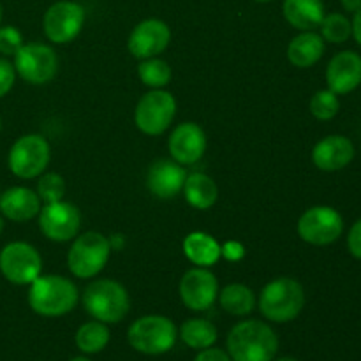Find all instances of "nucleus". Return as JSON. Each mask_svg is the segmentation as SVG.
Segmentation results:
<instances>
[{"label":"nucleus","mask_w":361,"mask_h":361,"mask_svg":"<svg viewBox=\"0 0 361 361\" xmlns=\"http://www.w3.org/2000/svg\"><path fill=\"white\" fill-rule=\"evenodd\" d=\"M341 2L342 7H344L345 11H349V13H356L361 7V0H341Z\"/></svg>","instance_id":"nucleus-38"},{"label":"nucleus","mask_w":361,"mask_h":361,"mask_svg":"<svg viewBox=\"0 0 361 361\" xmlns=\"http://www.w3.org/2000/svg\"><path fill=\"white\" fill-rule=\"evenodd\" d=\"M16 78V69L13 63L6 59H0V97L9 94Z\"/></svg>","instance_id":"nucleus-33"},{"label":"nucleus","mask_w":361,"mask_h":361,"mask_svg":"<svg viewBox=\"0 0 361 361\" xmlns=\"http://www.w3.org/2000/svg\"><path fill=\"white\" fill-rule=\"evenodd\" d=\"M183 252L197 267H212L221 257V245L207 233H190L183 240Z\"/></svg>","instance_id":"nucleus-24"},{"label":"nucleus","mask_w":361,"mask_h":361,"mask_svg":"<svg viewBox=\"0 0 361 361\" xmlns=\"http://www.w3.org/2000/svg\"><path fill=\"white\" fill-rule=\"evenodd\" d=\"M176 113V101L169 92L152 90L140 99L134 111V122L141 133L159 136L171 126Z\"/></svg>","instance_id":"nucleus-7"},{"label":"nucleus","mask_w":361,"mask_h":361,"mask_svg":"<svg viewBox=\"0 0 361 361\" xmlns=\"http://www.w3.org/2000/svg\"><path fill=\"white\" fill-rule=\"evenodd\" d=\"M305 307V291L298 281L289 277L268 282L259 296V310L268 321L289 323L296 319Z\"/></svg>","instance_id":"nucleus-3"},{"label":"nucleus","mask_w":361,"mask_h":361,"mask_svg":"<svg viewBox=\"0 0 361 361\" xmlns=\"http://www.w3.org/2000/svg\"><path fill=\"white\" fill-rule=\"evenodd\" d=\"M23 46L21 32L14 27H0V53L2 55H16Z\"/></svg>","instance_id":"nucleus-32"},{"label":"nucleus","mask_w":361,"mask_h":361,"mask_svg":"<svg viewBox=\"0 0 361 361\" xmlns=\"http://www.w3.org/2000/svg\"><path fill=\"white\" fill-rule=\"evenodd\" d=\"M76 348L85 355H95L101 353L109 342V330L106 323L101 321H90L85 323L83 326L78 328L76 331Z\"/></svg>","instance_id":"nucleus-27"},{"label":"nucleus","mask_w":361,"mask_h":361,"mask_svg":"<svg viewBox=\"0 0 361 361\" xmlns=\"http://www.w3.org/2000/svg\"><path fill=\"white\" fill-rule=\"evenodd\" d=\"M9 169L25 180L35 178L49 162V145L39 134H27L14 141L9 150Z\"/></svg>","instance_id":"nucleus-9"},{"label":"nucleus","mask_w":361,"mask_h":361,"mask_svg":"<svg viewBox=\"0 0 361 361\" xmlns=\"http://www.w3.org/2000/svg\"><path fill=\"white\" fill-rule=\"evenodd\" d=\"M66 194V182L59 173H48L37 182V196L44 203H56L62 201Z\"/></svg>","instance_id":"nucleus-31"},{"label":"nucleus","mask_w":361,"mask_h":361,"mask_svg":"<svg viewBox=\"0 0 361 361\" xmlns=\"http://www.w3.org/2000/svg\"><path fill=\"white\" fill-rule=\"evenodd\" d=\"M83 307L95 321L106 324L120 323L130 309L129 293L120 282L101 279L85 288Z\"/></svg>","instance_id":"nucleus-4"},{"label":"nucleus","mask_w":361,"mask_h":361,"mask_svg":"<svg viewBox=\"0 0 361 361\" xmlns=\"http://www.w3.org/2000/svg\"><path fill=\"white\" fill-rule=\"evenodd\" d=\"M221 256H224L229 261L242 259L243 247L236 242H228L224 247H221Z\"/></svg>","instance_id":"nucleus-36"},{"label":"nucleus","mask_w":361,"mask_h":361,"mask_svg":"<svg viewBox=\"0 0 361 361\" xmlns=\"http://www.w3.org/2000/svg\"><path fill=\"white\" fill-rule=\"evenodd\" d=\"M194 361H233V360L231 356L226 355V353L221 351V349L208 348V349H201V353L194 358Z\"/></svg>","instance_id":"nucleus-35"},{"label":"nucleus","mask_w":361,"mask_h":361,"mask_svg":"<svg viewBox=\"0 0 361 361\" xmlns=\"http://www.w3.org/2000/svg\"><path fill=\"white\" fill-rule=\"evenodd\" d=\"M39 226L46 238L53 242H67L80 233L81 215L78 208L67 201L46 203L39 212Z\"/></svg>","instance_id":"nucleus-13"},{"label":"nucleus","mask_w":361,"mask_h":361,"mask_svg":"<svg viewBox=\"0 0 361 361\" xmlns=\"http://www.w3.org/2000/svg\"><path fill=\"white\" fill-rule=\"evenodd\" d=\"M180 338L190 349H208L217 342V328L207 319H187L180 328Z\"/></svg>","instance_id":"nucleus-25"},{"label":"nucleus","mask_w":361,"mask_h":361,"mask_svg":"<svg viewBox=\"0 0 361 361\" xmlns=\"http://www.w3.org/2000/svg\"><path fill=\"white\" fill-rule=\"evenodd\" d=\"M319 27H321V37L328 42H334V44L345 42L353 35L351 21L341 13L324 14Z\"/></svg>","instance_id":"nucleus-29"},{"label":"nucleus","mask_w":361,"mask_h":361,"mask_svg":"<svg viewBox=\"0 0 361 361\" xmlns=\"http://www.w3.org/2000/svg\"><path fill=\"white\" fill-rule=\"evenodd\" d=\"M284 18L291 27L302 32H312L324 18L323 0H284Z\"/></svg>","instance_id":"nucleus-21"},{"label":"nucleus","mask_w":361,"mask_h":361,"mask_svg":"<svg viewBox=\"0 0 361 361\" xmlns=\"http://www.w3.org/2000/svg\"><path fill=\"white\" fill-rule=\"evenodd\" d=\"M221 307L231 316H247L256 307V298H254L252 289L243 284H229L222 289L219 296Z\"/></svg>","instance_id":"nucleus-26"},{"label":"nucleus","mask_w":361,"mask_h":361,"mask_svg":"<svg viewBox=\"0 0 361 361\" xmlns=\"http://www.w3.org/2000/svg\"><path fill=\"white\" fill-rule=\"evenodd\" d=\"M187 173L176 161L159 159L150 166L147 175V187L154 196L171 200L183 189Z\"/></svg>","instance_id":"nucleus-18"},{"label":"nucleus","mask_w":361,"mask_h":361,"mask_svg":"<svg viewBox=\"0 0 361 361\" xmlns=\"http://www.w3.org/2000/svg\"><path fill=\"white\" fill-rule=\"evenodd\" d=\"M0 212L14 222L30 221L41 212V200L27 187H13L0 196Z\"/></svg>","instance_id":"nucleus-20"},{"label":"nucleus","mask_w":361,"mask_h":361,"mask_svg":"<svg viewBox=\"0 0 361 361\" xmlns=\"http://www.w3.org/2000/svg\"><path fill=\"white\" fill-rule=\"evenodd\" d=\"M348 249L353 257L361 261V219L353 224L351 231L348 236Z\"/></svg>","instance_id":"nucleus-34"},{"label":"nucleus","mask_w":361,"mask_h":361,"mask_svg":"<svg viewBox=\"0 0 361 361\" xmlns=\"http://www.w3.org/2000/svg\"><path fill=\"white\" fill-rule=\"evenodd\" d=\"M326 83L331 92L344 95L360 87L361 56L355 51H341L330 60L326 69Z\"/></svg>","instance_id":"nucleus-17"},{"label":"nucleus","mask_w":361,"mask_h":361,"mask_svg":"<svg viewBox=\"0 0 361 361\" xmlns=\"http://www.w3.org/2000/svg\"><path fill=\"white\" fill-rule=\"evenodd\" d=\"M41 256L28 243L13 242L0 250V271L13 284H32L41 275Z\"/></svg>","instance_id":"nucleus-11"},{"label":"nucleus","mask_w":361,"mask_h":361,"mask_svg":"<svg viewBox=\"0 0 361 361\" xmlns=\"http://www.w3.org/2000/svg\"><path fill=\"white\" fill-rule=\"evenodd\" d=\"M344 231L342 215L331 207L309 208L298 221V235L310 245H330L337 242Z\"/></svg>","instance_id":"nucleus-10"},{"label":"nucleus","mask_w":361,"mask_h":361,"mask_svg":"<svg viewBox=\"0 0 361 361\" xmlns=\"http://www.w3.org/2000/svg\"><path fill=\"white\" fill-rule=\"evenodd\" d=\"M71 361H92V360L85 358V356H76V358H73Z\"/></svg>","instance_id":"nucleus-39"},{"label":"nucleus","mask_w":361,"mask_h":361,"mask_svg":"<svg viewBox=\"0 0 361 361\" xmlns=\"http://www.w3.org/2000/svg\"><path fill=\"white\" fill-rule=\"evenodd\" d=\"M187 203L197 210H208L215 204L219 196V189L214 180L204 173H192L185 178L183 183Z\"/></svg>","instance_id":"nucleus-23"},{"label":"nucleus","mask_w":361,"mask_h":361,"mask_svg":"<svg viewBox=\"0 0 361 361\" xmlns=\"http://www.w3.org/2000/svg\"><path fill=\"white\" fill-rule=\"evenodd\" d=\"M2 231H4V219L0 217V235H2Z\"/></svg>","instance_id":"nucleus-41"},{"label":"nucleus","mask_w":361,"mask_h":361,"mask_svg":"<svg viewBox=\"0 0 361 361\" xmlns=\"http://www.w3.org/2000/svg\"><path fill=\"white\" fill-rule=\"evenodd\" d=\"M85 23V9L73 0H60L48 7L42 20L46 37L55 44H66L78 37Z\"/></svg>","instance_id":"nucleus-12"},{"label":"nucleus","mask_w":361,"mask_h":361,"mask_svg":"<svg viewBox=\"0 0 361 361\" xmlns=\"http://www.w3.org/2000/svg\"><path fill=\"white\" fill-rule=\"evenodd\" d=\"M111 252V243L104 235L95 231L83 233L74 240L67 254L71 274L78 279H92L106 267Z\"/></svg>","instance_id":"nucleus-6"},{"label":"nucleus","mask_w":361,"mask_h":361,"mask_svg":"<svg viewBox=\"0 0 361 361\" xmlns=\"http://www.w3.org/2000/svg\"><path fill=\"white\" fill-rule=\"evenodd\" d=\"M169 154L178 164H194L207 152V134L197 123L183 122L169 136Z\"/></svg>","instance_id":"nucleus-16"},{"label":"nucleus","mask_w":361,"mask_h":361,"mask_svg":"<svg viewBox=\"0 0 361 361\" xmlns=\"http://www.w3.org/2000/svg\"><path fill=\"white\" fill-rule=\"evenodd\" d=\"M137 74L140 80L152 88H162L171 81V67L168 66V62L155 56L143 60L137 66Z\"/></svg>","instance_id":"nucleus-28"},{"label":"nucleus","mask_w":361,"mask_h":361,"mask_svg":"<svg viewBox=\"0 0 361 361\" xmlns=\"http://www.w3.org/2000/svg\"><path fill=\"white\" fill-rule=\"evenodd\" d=\"M0 21H2V6H0Z\"/></svg>","instance_id":"nucleus-43"},{"label":"nucleus","mask_w":361,"mask_h":361,"mask_svg":"<svg viewBox=\"0 0 361 361\" xmlns=\"http://www.w3.org/2000/svg\"><path fill=\"white\" fill-rule=\"evenodd\" d=\"M341 109V102L335 92L328 90H319L314 94V97L310 99V113L316 116L317 120H331Z\"/></svg>","instance_id":"nucleus-30"},{"label":"nucleus","mask_w":361,"mask_h":361,"mask_svg":"<svg viewBox=\"0 0 361 361\" xmlns=\"http://www.w3.org/2000/svg\"><path fill=\"white\" fill-rule=\"evenodd\" d=\"M171 41V30L157 18H148L137 23L129 35V51L136 59L147 60L164 51Z\"/></svg>","instance_id":"nucleus-15"},{"label":"nucleus","mask_w":361,"mask_h":361,"mask_svg":"<svg viewBox=\"0 0 361 361\" xmlns=\"http://www.w3.org/2000/svg\"><path fill=\"white\" fill-rule=\"evenodd\" d=\"M219 295V282L207 268H192L180 281V298L190 310H208Z\"/></svg>","instance_id":"nucleus-14"},{"label":"nucleus","mask_w":361,"mask_h":361,"mask_svg":"<svg viewBox=\"0 0 361 361\" xmlns=\"http://www.w3.org/2000/svg\"><path fill=\"white\" fill-rule=\"evenodd\" d=\"M233 361H271L279 351V337L263 321H242L228 335Z\"/></svg>","instance_id":"nucleus-1"},{"label":"nucleus","mask_w":361,"mask_h":361,"mask_svg":"<svg viewBox=\"0 0 361 361\" xmlns=\"http://www.w3.org/2000/svg\"><path fill=\"white\" fill-rule=\"evenodd\" d=\"M271 361H298L296 358H279V360H271Z\"/></svg>","instance_id":"nucleus-40"},{"label":"nucleus","mask_w":361,"mask_h":361,"mask_svg":"<svg viewBox=\"0 0 361 361\" xmlns=\"http://www.w3.org/2000/svg\"><path fill=\"white\" fill-rule=\"evenodd\" d=\"M0 127H2V122H0Z\"/></svg>","instance_id":"nucleus-44"},{"label":"nucleus","mask_w":361,"mask_h":361,"mask_svg":"<svg viewBox=\"0 0 361 361\" xmlns=\"http://www.w3.org/2000/svg\"><path fill=\"white\" fill-rule=\"evenodd\" d=\"M13 66L25 81L32 85H44L55 78L59 59L48 44L28 42L18 49Z\"/></svg>","instance_id":"nucleus-8"},{"label":"nucleus","mask_w":361,"mask_h":361,"mask_svg":"<svg viewBox=\"0 0 361 361\" xmlns=\"http://www.w3.org/2000/svg\"><path fill=\"white\" fill-rule=\"evenodd\" d=\"M324 53V39L316 32H302L288 46L289 62L300 69L312 67Z\"/></svg>","instance_id":"nucleus-22"},{"label":"nucleus","mask_w":361,"mask_h":361,"mask_svg":"<svg viewBox=\"0 0 361 361\" xmlns=\"http://www.w3.org/2000/svg\"><path fill=\"white\" fill-rule=\"evenodd\" d=\"M256 2H259V4H267V2H271V0H256Z\"/></svg>","instance_id":"nucleus-42"},{"label":"nucleus","mask_w":361,"mask_h":361,"mask_svg":"<svg viewBox=\"0 0 361 361\" xmlns=\"http://www.w3.org/2000/svg\"><path fill=\"white\" fill-rule=\"evenodd\" d=\"M355 159V145L345 136H328L312 150V161L321 171H341Z\"/></svg>","instance_id":"nucleus-19"},{"label":"nucleus","mask_w":361,"mask_h":361,"mask_svg":"<svg viewBox=\"0 0 361 361\" xmlns=\"http://www.w3.org/2000/svg\"><path fill=\"white\" fill-rule=\"evenodd\" d=\"M178 338L175 323L164 316H145L130 324L127 341L143 355L157 356L171 351Z\"/></svg>","instance_id":"nucleus-5"},{"label":"nucleus","mask_w":361,"mask_h":361,"mask_svg":"<svg viewBox=\"0 0 361 361\" xmlns=\"http://www.w3.org/2000/svg\"><path fill=\"white\" fill-rule=\"evenodd\" d=\"M351 27H353V35H355L356 42L361 46V7L355 13V18L351 21Z\"/></svg>","instance_id":"nucleus-37"},{"label":"nucleus","mask_w":361,"mask_h":361,"mask_svg":"<svg viewBox=\"0 0 361 361\" xmlns=\"http://www.w3.org/2000/svg\"><path fill=\"white\" fill-rule=\"evenodd\" d=\"M80 293L78 288L60 275H39L30 284L28 303L32 310L44 317H60L78 305Z\"/></svg>","instance_id":"nucleus-2"}]
</instances>
